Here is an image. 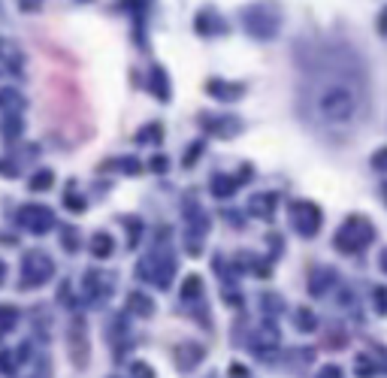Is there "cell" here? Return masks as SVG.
<instances>
[{"instance_id":"obj_11","label":"cell","mask_w":387,"mask_h":378,"mask_svg":"<svg viewBox=\"0 0 387 378\" xmlns=\"http://www.w3.org/2000/svg\"><path fill=\"white\" fill-rule=\"evenodd\" d=\"M85 291H88V297L91 302H100L106 293H109V282H106V272H88V278H85Z\"/></svg>"},{"instance_id":"obj_14","label":"cell","mask_w":387,"mask_h":378,"mask_svg":"<svg viewBox=\"0 0 387 378\" xmlns=\"http://www.w3.org/2000/svg\"><path fill=\"white\" fill-rule=\"evenodd\" d=\"M236 185H239V179H230V176H224V173H215L212 176V194L215 197H230L233 191H236Z\"/></svg>"},{"instance_id":"obj_10","label":"cell","mask_w":387,"mask_h":378,"mask_svg":"<svg viewBox=\"0 0 387 378\" xmlns=\"http://www.w3.org/2000/svg\"><path fill=\"white\" fill-rule=\"evenodd\" d=\"M333 282H336V272L333 269H315L312 272V278H309V293L312 297H321V293H327Z\"/></svg>"},{"instance_id":"obj_7","label":"cell","mask_w":387,"mask_h":378,"mask_svg":"<svg viewBox=\"0 0 387 378\" xmlns=\"http://www.w3.org/2000/svg\"><path fill=\"white\" fill-rule=\"evenodd\" d=\"M242 21H245V27L252 30L254 36H261V40L276 36V27H278V15L272 10H267V6H252Z\"/></svg>"},{"instance_id":"obj_16","label":"cell","mask_w":387,"mask_h":378,"mask_svg":"<svg viewBox=\"0 0 387 378\" xmlns=\"http://www.w3.org/2000/svg\"><path fill=\"white\" fill-rule=\"evenodd\" d=\"M115 252V239L109 236V233H97L94 239H91V254L94 257H109Z\"/></svg>"},{"instance_id":"obj_19","label":"cell","mask_w":387,"mask_h":378,"mask_svg":"<svg viewBox=\"0 0 387 378\" xmlns=\"http://www.w3.org/2000/svg\"><path fill=\"white\" fill-rule=\"evenodd\" d=\"M127 306H131V312H136L140 318L155 312V302H151L148 297H142V293H131V302H127Z\"/></svg>"},{"instance_id":"obj_25","label":"cell","mask_w":387,"mask_h":378,"mask_svg":"<svg viewBox=\"0 0 387 378\" xmlns=\"http://www.w3.org/2000/svg\"><path fill=\"white\" fill-rule=\"evenodd\" d=\"M161 124H148V127H142V133L136 136L140 142H161Z\"/></svg>"},{"instance_id":"obj_9","label":"cell","mask_w":387,"mask_h":378,"mask_svg":"<svg viewBox=\"0 0 387 378\" xmlns=\"http://www.w3.org/2000/svg\"><path fill=\"white\" fill-rule=\"evenodd\" d=\"M203 354H206V351H203L200 345H179V348H176V363H179V369H181V373H188V369L197 366V363L203 360Z\"/></svg>"},{"instance_id":"obj_22","label":"cell","mask_w":387,"mask_h":378,"mask_svg":"<svg viewBox=\"0 0 387 378\" xmlns=\"http://www.w3.org/2000/svg\"><path fill=\"white\" fill-rule=\"evenodd\" d=\"M200 293H203V282H200V276H188V278H185V285H181V300L191 302L194 297H200Z\"/></svg>"},{"instance_id":"obj_21","label":"cell","mask_w":387,"mask_h":378,"mask_svg":"<svg viewBox=\"0 0 387 378\" xmlns=\"http://www.w3.org/2000/svg\"><path fill=\"white\" fill-rule=\"evenodd\" d=\"M148 88L155 91V94L161 97V100H170V88H166V76H164V70H151Z\"/></svg>"},{"instance_id":"obj_3","label":"cell","mask_w":387,"mask_h":378,"mask_svg":"<svg viewBox=\"0 0 387 378\" xmlns=\"http://www.w3.org/2000/svg\"><path fill=\"white\" fill-rule=\"evenodd\" d=\"M373 239H375L373 221H369L366 215H351V218H345L342 227H339L336 248L342 254H354V252H360V248H366Z\"/></svg>"},{"instance_id":"obj_1","label":"cell","mask_w":387,"mask_h":378,"mask_svg":"<svg viewBox=\"0 0 387 378\" xmlns=\"http://www.w3.org/2000/svg\"><path fill=\"white\" fill-rule=\"evenodd\" d=\"M309 109L318 118V124L333 127V131H345V127H351L360 118L363 91L348 76H327V79H321L315 85Z\"/></svg>"},{"instance_id":"obj_18","label":"cell","mask_w":387,"mask_h":378,"mask_svg":"<svg viewBox=\"0 0 387 378\" xmlns=\"http://www.w3.org/2000/svg\"><path fill=\"white\" fill-rule=\"evenodd\" d=\"M209 94L212 97H221V100H233V97H239L242 94V85H233V88H227L224 82H209Z\"/></svg>"},{"instance_id":"obj_13","label":"cell","mask_w":387,"mask_h":378,"mask_svg":"<svg viewBox=\"0 0 387 378\" xmlns=\"http://www.w3.org/2000/svg\"><path fill=\"white\" fill-rule=\"evenodd\" d=\"M276 200L278 197L276 194H257V197H252V215H257V218H272V212H276Z\"/></svg>"},{"instance_id":"obj_15","label":"cell","mask_w":387,"mask_h":378,"mask_svg":"<svg viewBox=\"0 0 387 378\" xmlns=\"http://www.w3.org/2000/svg\"><path fill=\"white\" fill-rule=\"evenodd\" d=\"M276 345H278V330L272 327V324H263L257 339H254V351H269V348H276Z\"/></svg>"},{"instance_id":"obj_17","label":"cell","mask_w":387,"mask_h":378,"mask_svg":"<svg viewBox=\"0 0 387 378\" xmlns=\"http://www.w3.org/2000/svg\"><path fill=\"white\" fill-rule=\"evenodd\" d=\"M239 127H242V124H239V118H230V115L212 121V133H218V136H233V133L239 131Z\"/></svg>"},{"instance_id":"obj_6","label":"cell","mask_w":387,"mask_h":378,"mask_svg":"<svg viewBox=\"0 0 387 378\" xmlns=\"http://www.w3.org/2000/svg\"><path fill=\"white\" fill-rule=\"evenodd\" d=\"M15 218H19V224L25 227L27 233H34V236H43V233H49L52 224H55V215H52V209H49V206H40V203L21 206Z\"/></svg>"},{"instance_id":"obj_4","label":"cell","mask_w":387,"mask_h":378,"mask_svg":"<svg viewBox=\"0 0 387 378\" xmlns=\"http://www.w3.org/2000/svg\"><path fill=\"white\" fill-rule=\"evenodd\" d=\"M52 276H55V263H52V257L45 252H40V248H34V252H27L25 260H21V282H19V287L21 291L43 287Z\"/></svg>"},{"instance_id":"obj_31","label":"cell","mask_w":387,"mask_h":378,"mask_svg":"<svg viewBox=\"0 0 387 378\" xmlns=\"http://www.w3.org/2000/svg\"><path fill=\"white\" fill-rule=\"evenodd\" d=\"M200 151H203V142H194L191 148H188V157H185V166H191L197 164V157H200Z\"/></svg>"},{"instance_id":"obj_28","label":"cell","mask_w":387,"mask_h":378,"mask_svg":"<svg viewBox=\"0 0 387 378\" xmlns=\"http://www.w3.org/2000/svg\"><path fill=\"white\" fill-rule=\"evenodd\" d=\"M64 206L73 209V212H85V200H82V197H73V191H70L64 197Z\"/></svg>"},{"instance_id":"obj_24","label":"cell","mask_w":387,"mask_h":378,"mask_svg":"<svg viewBox=\"0 0 387 378\" xmlns=\"http://www.w3.org/2000/svg\"><path fill=\"white\" fill-rule=\"evenodd\" d=\"M297 327L302 333H312L315 330V315L309 312V309H300V312H297Z\"/></svg>"},{"instance_id":"obj_32","label":"cell","mask_w":387,"mask_h":378,"mask_svg":"<svg viewBox=\"0 0 387 378\" xmlns=\"http://www.w3.org/2000/svg\"><path fill=\"white\" fill-rule=\"evenodd\" d=\"M133 375L136 378H151V366H146V363H133Z\"/></svg>"},{"instance_id":"obj_38","label":"cell","mask_w":387,"mask_h":378,"mask_svg":"<svg viewBox=\"0 0 387 378\" xmlns=\"http://www.w3.org/2000/svg\"><path fill=\"white\" fill-rule=\"evenodd\" d=\"M384 194H387V185H384Z\"/></svg>"},{"instance_id":"obj_34","label":"cell","mask_w":387,"mask_h":378,"mask_svg":"<svg viewBox=\"0 0 387 378\" xmlns=\"http://www.w3.org/2000/svg\"><path fill=\"white\" fill-rule=\"evenodd\" d=\"M378 30H382V36H387V6H384V12L378 15Z\"/></svg>"},{"instance_id":"obj_26","label":"cell","mask_w":387,"mask_h":378,"mask_svg":"<svg viewBox=\"0 0 387 378\" xmlns=\"http://www.w3.org/2000/svg\"><path fill=\"white\" fill-rule=\"evenodd\" d=\"M373 306L378 315H387V287H375L373 291Z\"/></svg>"},{"instance_id":"obj_27","label":"cell","mask_w":387,"mask_h":378,"mask_svg":"<svg viewBox=\"0 0 387 378\" xmlns=\"http://www.w3.org/2000/svg\"><path fill=\"white\" fill-rule=\"evenodd\" d=\"M375 373H378V366H373L369 357H357V375L360 378H373Z\"/></svg>"},{"instance_id":"obj_20","label":"cell","mask_w":387,"mask_h":378,"mask_svg":"<svg viewBox=\"0 0 387 378\" xmlns=\"http://www.w3.org/2000/svg\"><path fill=\"white\" fill-rule=\"evenodd\" d=\"M52 185H55V173H52V170H40L34 179L27 181L30 191H49Z\"/></svg>"},{"instance_id":"obj_35","label":"cell","mask_w":387,"mask_h":378,"mask_svg":"<svg viewBox=\"0 0 387 378\" xmlns=\"http://www.w3.org/2000/svg\"><path fill=\"white\" fill-rule=\"evenodd\" d=\"M233 378H245V369H242V366H233Z\"/></svg>"},{"instance_id":"obj_37","label":"cell","mask_w":387,"mask_h":378,"mask_svg":"<svg viewBox=\"0 0 387 378\" xmlns=\"http://www.w3.org/2000/svg\"><path fill=\"white\" fill-rule=\"evenodd\" d=\"M382 269H384V272H387V252H384V254H382Z\"/></svg>"},{"instance_id":"obj_23","label":"cell","mask_w":387,"mask_h":378,"mask_svg":"<svg viewBox=\"0 0 387 378\" xmlns=\"http://www.w3.org/2000/svg\"><path fill=\"white\" fill-rule=\"evenodd\" d=\"M15 321H19V309H12V306H0V327H3V330H12V327H15Z\"/></svg>"},{"instance_id":"obj_2","label":"cell","mask_w":387,"mask_h":378,"mask_svg":"<svg viewBox=\"0 0 387 378\" xmlns=\"http://www.w3.org/2000/svg\"><path fill=\"white\" fill-rule=\"evenodd\" d=\"M173 272H176V257H173V248H164V245L151 248V252L136 263V276H140L142 282H151L155 287H161V291L170 287Z\"/></svg>"},{"instance_id":"obj_29","label":"cell","mask_w":387,"mask_h":378,"mask_svg":"<svg viewBox=\"0 0 387 378\" xmlns=\"http://www.w3.org/2000/svg\"><path fill=\"white\" fill-rule=\"evenodd\" d=\"M64 248L73 254L76 248H79V233H76V230H64Z\"/></svg>"},{"instance_id":"obj_30","label":"cell","mask_w":387,"mask_h":378,"mask_svg":"<svg viewBox=\"0 0 387 378\" xmlns=\"http://www.w3.org/2000/svg\"><path fill=\"white\" fill-rule=\"evenodd\" d=\"M373 166H375V170H382V173H387V146L373 155Z\"/></svg>"},{"instance_id":"obj_33","label":"cell","mask_w":387,"mask_h":378,"mask_svg":"<svg viewBox=\"0 0 387 378\" xmlns=\"http://www.w3.org/2000/svg\"><path fill=\"white\" fill-rule=\"evenodd\" d=\"M318 378H342V369L339 366H327V369H321V375Z\"/></svg>"},{"instance_id":"obj_36","label":"cell","mask_w":387,"mask_h":378,"mask_svg":"<svg viewBox=\"0 0 387 378\" xmlns=\"http://www.w3.org/2000/svg\"><path fill=\"white\" fill-rule=\"evenodd\" d=\"M3 276H6V267H3V260H0V285H3Z\"/></svg>"},{"instance_id":"obj_5","label":"cell","mask_w":387,"mask_h":378,"mask_svg":"<svg viewBox=\"0 0 387 378\" xmlns=\"http://www.w3.org/2000/svg\"><path fill=\"white\" fill-rule=\"evenodd\" d=\"M321 221H324V215H321V209H318L315 203H309V200L291 203V224L297 227L300 236H306V239L318 236V230H321Z\"/></svg>"},{"instance_id":"obj_8","label":"cell","mask_w":387,"mask_h":378,"mask_svg":"<svg viewBox=\"0 0 387 378\" xmlns=\"http://www.w3.org/2000/svg\"><path fill=\"white\" fill-rule=\"evenodd\" d=\"M88 357H91V342H88V327L82 318H76L70 324V360L73 366L85 369L88 366Z\"/></svg>"},{"instance_id":"obj_12","label":"cell","mask_w":387,"mask_h":378,"mask_svg":"<svg viewBox=\"0 0 387 378\" xmlns=\"http://www.w3.org/2000/svg\"><path fill=\"white\" fill-rule=\"evenodd\" d=\"M185 218H188V224H191V233L197 230V236H203V233L209 230V218H206V212L197 206V203H188V206H185Z\"/></svg>"}]
</instances>
